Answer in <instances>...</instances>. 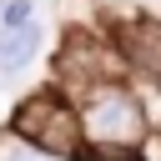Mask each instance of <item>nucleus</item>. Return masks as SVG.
<instances>
[{
	"label": "nucleus",
	"instance_id": "1",
	"mask_svg": "<svg viewBox=\"0 0 161 161\" xmlns=\"http://www.w3.org/2000/svg\"><path fill=\"white\" fill-rule=\"evenodd\" d=\"M80 111V141L86 151H141L151 141V111L141 106L136 86L101 80L86 96H75Z\"/></svg>",
	"mask_w": 161,
	"mask_h": 161
},
{
	"label": "nucleus",
	"instance_id": "2",
	"mask_svg": "<svg viewBox=\"0 0 161 161\" xmlns=\"http://www.w3.org/2000/svg\"><path fill=\"white\" fill-rule=\"evenodd\" d=\"M5 126H10L15 136H25L30 146L60 156V161H75V156L86 151V141H80V111H75V101H70L60 86H35V91H25V96L15 101V111H10Z\"/></svg>",
	"mask_w": 161,
	"mask_h": 161
},
{
	"label": "nucleus",
	"instance_id": "3",
	"mask_svg": "<svg viewBox=\"0 0 161 161\" xmlns=\"http://www.w3.org/2000/svg\"><path fill=\"white\" fill-rule=\"evenodd\" d=\"M121 60H126L121 40L111 45V40H101L91 30H65V40L55 50V80L50 86H60L75 101V96H86L101 80H121Z\"/></svg>",
	"mask_w": 161,
	"mask_h": 161
},
{
	"label": "nucleus",
	"instance_id": "4",
	"mask_svg": "<svg viewBox=\"0 0 161 161\" xmlns=\"http://www.w3.org/2000/svg\"><path fill=\"white\" fill-rule=\"evenodd\" d=\"M40 45H45L40 20H35V25H20V30H0V80H10V75H20V70H30V65H35V55H40Z\"/></svg>",
	"mask_w": 161,
	"mask_h": 161
},
{
	"label": "nucleus",
	"instance_id": "5",
	"mask_svg": "<svg viewBox=\"0 0 161 161\" xmlns=\"http://www.w3.org/2000/svg\"><path fill=\"white\" fill-rule=\"evenodd\" d=\"M0 161H60V156H50V151L30 146L25 136H15L10 126H0Z\"/></svg>",
	"mask_w": 161,
	"mask_h": 161
},
{
	"label": "nucleus",
	"instance_id": "6",
	"mask_svg": "<svg viewBox=\"0 0 161 161\" xmlns=\"http://www.w3.org/2000/svg\"><path fill=\"white\" fill-rule=\"evenodd\" d=\"M20 25H35V0H5L0 30H20Z\"/></svg>",
	"mask_w": 161,
	"mask_h": 161
},
{
	"label": "nucleus",
	"instance_id": "7",
	"mask_svg": "<svg viewBox=\"0 0 161 161\" xmlns=\"http://www.w3.org/2000/svg\"><path fill=\"white\" fill-rule=\"evenodd\" d=\"M75 161H146L141 151H80Z\"/></svg>",
	"mask_w": 161,
	"mask_h": 161
}]
</instances>
